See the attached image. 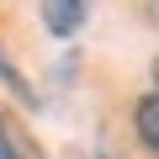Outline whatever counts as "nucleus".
Returning <instances> with one entry per match:
<instances>
[{"mask_svg":"<svg viewBox=\"0 0 159 159\" xmlns=\"http://www.w3.org/2000/svg\"><path fill=\"white\" fill-rule=\"evenodd\" d=\"M90 16V0H43V27L53 37H74Z\"/></svg>","mask_w":159,"mask_h":159,"instance_id":"1","label":"nucleus"},{"mask_svg":"<svg viewBox=\"0 0 159 159\" xmlns=\"http://www.w3.org/2000/svg\"><path fill=\"white\" fill-rule=\"evenodd\" d=\"M133 117H138V138H143V148L159 159V90H154V96H143Z\"/></svg>","mask_w":159,"mask_h":159,"instance_id":"2","label":"nucleus"},{"mask_svg":"<svg viewBox=\"0 0 159 159\" xmlns=\"http://www.w3.org/2000/svg\"><path fill=\"white\" fill-rule=\"evenodd\" d=\"M148 21H154V27H159V0H148Z\"/></svg>","mask_w":159,"mask_h":159,"instance_id":"3","label":"nucleus"},{"mask_svg":"<svg viewBox=\"0 0 159 159\" xmlns=\"http://www.w3.org/2000/svg\"><path fill=\"white\" fill-rule=\"evenodd\" d=\"M154 85H159V58H154Z\"/></svg>","mask_w":159,"mask_h":159,"instance_id":"4","label":"nucleus"}]
</instances>
